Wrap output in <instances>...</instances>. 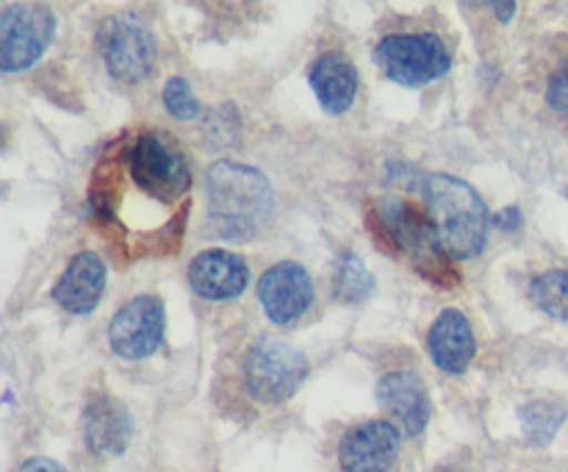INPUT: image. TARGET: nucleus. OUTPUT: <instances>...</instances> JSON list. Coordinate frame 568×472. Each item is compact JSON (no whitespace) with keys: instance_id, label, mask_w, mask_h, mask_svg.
Here are the masks:
<instances>
[{"instance_id":"1","label":"nucleus","mask_w":568,"mask_h":472,"mask_svg":"<svg viewBox=\"0 0 568 472\" xmlns=\"http://www.w3.org/2000/svg\"><path fill=\"white\" fill-rule=\"evenodd\" d=\"M425 198L444 253L453 261L475 259L488 239V209L480 194L460 178L433 172L425 181Z\"/></svg>"},{"instance_id":"2","label":"nucleus","mask_w":568,"mask_h":472,"mask_svg":"<svg viewBox=\"0 0 568 472\" xmlns=\"http://www.w3.org/2000/svg\"><path fill=\"white\" fill-rule=\"evenodd\" d=\"M209 211L227 239H250L272 214V187L253 167L216 161L205 175Z\"/></svg>"},{"instance_id":"3","label":"nucleus","mask_w":568,"mask_h":472,"mask_svg":"<svg viewBox=\"0 0 568 472\" xmlns=\"http://www.w3.org/2000/svg\"><path fill=\"white\" fill-rule=\"evenodd\" d=\"M120 167L139 192L172 214H186L189 209H178V203L189 205L192 172L181 150L166 144L155 133H139L131 148L122 150Z\"/></svg>"},{"instance_id":"4","label":"nucleus","mask_w":568,"mask_h":472,"mask_svg":"<svg viewBox=\"0 0 568 472\" xmlns=\"http://www.w3.org/2000/svg\"><path fill=\"white\" fill-rule=\"evenodd\" d=\"M377 220H381L388 239L414 259L422 275L430 278L433 283H449L447 278H455L449 267L444 264L447 253L438 242L436 225H433L430 214H425L419 205L410 203L408 198H399V194H386V198L377 200Z\"/></svg>"},{"instance_id":"5","label":"nucleus","mask_w":568,"mask_h":472,"mask_svg":"<svg viewBox=\"0 0 568 472\" xmlns=\"http://www.w3.org/2000/svg\"><path fill=\"white\" fill-rule=\"evenodd\" d=\"M308 375V359L277 337H258L244 355V381L261 403H283Z\"/></svg>"},{"instance_id":"6","label":"nucleus","mask_w":568,"mask_h":472,"mask_svg":"<svg viewBox=\"0 0 568 472\" xmlns=\"http://www.w3.org/2000/svg\"><path fill=\"white\" fill-rule=\"evenodd\" d=\"M375 64L403 87H422L444 76L453 64L436 33H392L375 48Z\"/></svg>"},{"instance_id":"7","label":"nucleus","mask_w":568,"mask_h":472,"mask_svg":"<svg viewBox=\"0 0 568 472\" xmlns=\"http://www.w3.org/2000/svg\"><path fill=\"white\" fill-rule=\"evenodd\" d=\"M53 39V14L39 3H9L0 11V67L17 72L31 67Z\"/></svg>"},{"instance_id":"8","label":"nucleus","mask_w":568,"mask_h":472,"mask_svg":"<svg viewBox=\"0 0 568 472\" xmlns=\"http://www.w3.org/2000/svg\"><path fill=\"white\" fill-rule=\"evenodd\" d=\"M105 70L120 83H139L155 64L153 33L133 17H111L98 33Z\"/></svg>"},{"instance_id":"9","label":"nucleus","mask_w":568,"mask_h":472,"mask_svg":"<svg viewBox=\"0 0 568 472\" xmlns=\"http://www.w3.org/2000/svg\"><path fill=\"white\" fill-rule=\"evenodd\" d=\"M164 305L159 298L150 294H139V298L128 300L120 311L114 314L109 325V342L116 355L128 361L148 359L161 348L164 339Z\"/></svg>"},{"instance_id":"10","label":"nucleus","mask_w":568,"mask_h":472,"mask_svg":"<svg viewBox=\"0 0 568 472\" xmlns=\"http://www.w3.org/2000/svg\"><path fill=\"white\" fill-rule=\"evenodd\" d=\"M258 300L272 322L286 325L303 317L314 303V283L297 261H281L261 275Z\"/></svg>"},{"instance_id":"11","label":"nucleus","mask_w":568,"mask_h":472,"mask_svg":"<svg viewBox=\"0 0 568 472\" xmlns=\"http://www.w3.org/2000/svg\"><path fill=\"white\" fill-rule=\"evenodd\" d=\"M399 450V431L394 422L369 420L349 428L338 444L344 472H388Z\"/></svg>"},{"instance_id":"12","label":"nucleus","mask_w":568,"mask_h":472,"mask_svg":"<svg viewBox=\"0 0 568 472\" xmlns=\"http://www.w3.org/2000/svg\"><path fill=\"white\" fill-rule=\"evenodd\" d=\"M377 400L403 436H419L430 420V394L416 372H392L377 383Z\"/></svg>"},{"instance_id":"13","label":"nucleus","mask_w":568,"mask_h":472,"mask_svg":"<svg viewBox=\"0 0 568 472\" xmlns=\"http://www.w3.org/2000/svg\"><path fill=\"white\" fill-rule=\"evenodd\" d=\"M250 270L231 250H205L189 264V283L205 300L239 298L247 287Z\"/></svg>"},{"instance_id":"14","label":"nucleus","mask_w":568,"mask_h":472,"mask_svg":"<svg viewBox=\"0 0 568 472\" xmlns=\"http://www.w3.org/2000/svg\"><path fill=\"white\" fill-rule=\"evenodd\" d=\"M105 289V264L98 253H78L67 264L64 275L59 278L53 289V298L61 309L72 314H89L100 303V294Z\"/></svg>"},{"instance_id":"15","label":"nucleus","mask_w":568,"mask_h":472,"mask_svg":"<svg viewBox=\"0 0 568 472\" xmlns=\"http://www.w3.org/2000/svg\"><path fill=\"white\" fill-rule=\"evenodd\" d=\"M427 350L444 372H453V375L466 372L477 350L469 320L455 309L442 311L427 333Z\"/></svg>"},{"instance_id":"16","label":"nucleus","mask_w":568,"mask_h":472,"mask_svg":"<svg viewBox=\"0 0 568 472\" xmlns=\"http://www.w3.org/2000/svg\"><path fill=\"white\" fill-rule=\"evenodd\" d=\"M308 81L320 98L322 109L331 111V114L347 111L353 106L355 92H358V70L342 53H322L311 64Z\"/></svg>"},{"instance_id":"17","label":"nucleus","mask_w":568,"mask_h":472,"mask_svg":"<svg viewBox=\"0 0 568 472\" xmlns=\"http://www.w3.org/2000/svg\"><path fill=\"white\" fill-rule=\"evenodd\" d=\"M83 433H87V448L98 455H120L128 448L133 433V422L128 416L125 405L116 400L100 398L89 403L83 416Z\"/></svg>"},{"instance_id":"18","label":"nucleus","mask_w":568,"mask_h":472,"mask_svg":"<svg viewBox=\"0 0 568 472\" xmlns=\"http://www.w3.org/2000/svg\"><path fill=\"white\" fill-rule=\"evenodd\" d=\"M375 292V275L366 270V264L361 261V255L344 253L336 261V270H333V294H336L342 303H364L366 298H372Z\"/></svg>"},{"instance_id":"19","label":"nucleus","mask_w":568,"mask_h":472,"mask_svg":"<svg viewBox=\"0 0 568 472\" xmlns=\"http://www.w3.org/2000/svg\"><path fill=\"white\" fill-rule=\"evenodd\" d=\"M530 298L544 314L568 320V270H549L530 283Z\"/></svg>"},{"instance_id":"20","label":"nucleus","mask_w":568,"mask_h":472,"mask_svg":"<svg viewBox=\"0 0 568 472\" xmlns=\"http://www.w3.org/2000/svg\"><path fill=\"white\" fill-rule=\"evenodd\" d=\"M564 422V409L555 403H530L521 409V425L532 444H547Z\"/></svg>"},{"instance_id":"21","label":"nucleus","mask_w":568,"mask_h":472,"mask_svg":"<svg viewBox=\"0 0 568 472\" xmlns=\"http://www.w3.org/2000/svg\"><path fill=\"white\" fill-rule=\"evenodd\" d=\"M164 106L172 117H178V120H192V117L200 114V103L192 94V87H189L186 78H170V81H166Z\"/></svg>"},{"instance_id":"22","label":"nucleus","mask_w":568,"mask_h":472,"mask_svg":"<svg viewBox=\"0 0 568 472\" xmlns=\"http://www.w3.org/2000/svg\"><path fill=\"white\" fill-rule=\"evenodd\" d=\"M547 103L560 114H568V64L560 67L547 87Z\"/></svg>"},{"instance_id":"23","label":"nucleus","mask_w":568,"mask_h":472,"mask_svg":"<svg viewBox=\"0 0 568 472\" xmlns=\"http://www.w3.org/2000/svg\"><path fill=\"white\" fill-rule=\"evenodd\" d=\"M17 472H67V470L59 464V461L44 459V455H37V459H28L26 464H22Z\"/></svg>"},{"instance_id":"24","label":"nucleus","mask_w":568,"mask_h":472,"mask_svg":"<svg viewBox=\"0 0 568 472\" xmlns=\"http://www.w3.org/2000/svg\"><path fill=\"white\" fill-rule=\"evenodd\" d=\"M497 225L499 228H505V231H508V228H519L521 225V214H519V209H505L503 214L497 217Z\"/></svg>"},{"instance_id":"25","label":"nucleus","mask_w":568,"mask_h":472,"mask_svg":"<svg viewBox=\"0 0 568 472\" xmlns=\"http://www.w3.org/2000/svg\"><path fill=\"white\" fill-rule=\"evenodd\" d=\"M491 9L497 11V17L499 20H510V17H514V11H516V6L514 3H491Z\"/></svg>"},{"instance_id":"26","label":"nucleus","mask_w":568,"mask_h":472,"mask_svg":"<svg viewBox=\"0 0 568 472\" xmlns=\"http://www.w3.org/2000/svg\"><path fill=\"white\" fill-rule=\"evenodd\" d=\"M438 472H464V470H455V466H444V470H438Z\"/></svg>"}]
</instances>
